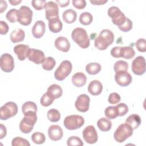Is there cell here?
Masks as SVG:
<instances>
[{"instance_id":"cell-1","label":"cell","mask_w":146,"mask_h":146,"mask_svg":"<svg viewBox=\"0 0 146 146\" xmlns=\"http://www.w3.org/2000/svg\"><path fill=\"white\" fill-rule=\"evenodd\" d=\"M114 40L113 33L108 29H103L95 40V47L99 50H106Z\"/></svg>"},{"instance_id":"cell-2","label":"cell","mask_w":146,"mask_h":146,"mask_svg":"<svg viewBox=\"0 0 146 146\" xmlns=\"http://www.w3.org/2000/svg\"><path fill=\"white\" fill-rule=\"evenodd\" d=\"M23 115L24 117L19 123V129L22 133H29L33 129L34 125L36 122V112L29 111Z\"/></svg>"},{"instance_id":"cell-3","label":"cell","mask_w":146,"mask_h":146,"mask_svg":"<svg viewBox=\"0 0 146 146\" xmlns=\"http://www.w3.org/2000/svg\"><path fill=\"white\" fill-rule=\"evenodd\" d=\"M71 38L79 47L82 48H87L90 46V39L85 29L81 27H76L73 30L71 33Z\"/></svg>"},{"instance_id":"cell-4","label":"cell","mask_w":146,"mask_h":146,"mask_svg":"<svg viewBox=\"0 0 146 146\" xmlns=\"http://www.w3.org/2000/svg\"><path fill=\"white\" fill-rule=\"evenodd\" d=\"M133 129L127 123L120 124L114 132V139L118 143H123L133 134Z\"/></svg>"},{"instance_id":"cell-5","label":"cell","mask_w":146,"mask_h":146,"mask_svg":"<svg viewBox=\"0 0 146 146\" xmlns=\"http://www.w3.org/2000/svg\"><path fill=\"white\" fill-rule=\"evenodd\" d=\"M84 124V118L78 115H71L65 117L63 124L65 128L69 130H75L80 128Z\"/></svg>"},{"instance_id":"cell-6","label":"cell","mask_w":146,"mask_h":146,"mask_svg":"<svg viewBox=\"0 0 146 146\" xmlns=\"http://www.w3.org/2000/svg\"><path fill=\"white\" fill-rule=\"evenodd\" d=\"M72 68L71 62L67 60L62 61L54 72L55 78L59 81L64 80L70 74Z\"/></svg>"},{"instance_id":"cell-7","label":"cell","mask_w":146,"mask_h":146,"mask_svg":"<svg viewBox=\"0 0 146 146\" xmlns=\"http://www.w3.org/2000/svg\"><path fill=\"white\" fill-rule=\"evenodd\" d=\"M18 112V106L13 102H9L0 108V119L6 120L16 115Z\"/></svg>"},{"instance_id":"cell-8","label":"cell","mask_w":146,"mask_h":146,"mask_svg":"<svg viewBox=\"0 0 146 146\" xmlns=\"http://www.w3.org/2000/svg\"><path fill=\"white\" fill-rule=\"evenodd\" d=\"M108 15L112 19V23L119 26L122 25L126 19L124 14L116 6H111L108 10Z\"/></svg>"},{"instance_id":"cell-9","label":"cell","mask_w":146,"mask_h":146,"mask_svg":"<svg viewBox=\"0 0 146 146\" xmlns=\"http://www.w3.org/2000/svg\"><path fill=\"white\" fill-rule=\"evenodd\" d=\"M33 19V11L26 6H22L18 12V22L23 26L30 25Z\"/></svg>"},{"instance_id":"cell-10","label":"cell","mask_w":146,"mask_h":146,"mask_svg":"<svg viewBox=\"0 0 146 146\" xmlns=\"http://www.w3.org/2000/svg\"><path fill=\"white\" fill-rule=\"evenodd\" d=\"M1 70L5 72H11L14 68V61L11 55L8 53L3 54L0 58Z\"/></svg>"},{"instance_id":"cell-11","label":"cell","mask_w":146,"mask_h":146,"mask_svg":"<svg viewBox=\"0 0 146 146\" xmlns=\"http://www.w3.org/2000/svg\"><path fill=\"white\" fill-rule=\"evenodd\" d=\"M132 71L137 75H142L145 72V60L143 56H137L132 63Z\"/></svg>"},{"instance_id":"cell-12","label":"cell","mask_w":146,"mask_h":146,"mask_svg":"<svg viewBox=\"0 0 146 146\" xmlns=\"http://www.w3.org/2000/svg\"><path fill=\"white\" fill-rule=\"evenodd\" d=\"M83 137L85 141L88 144H94L98 139V133L95 127L92 125L87 126L83 131Z\"/></svg>"},{"instance_id":"cell-13","label":"cell","mask_w":146,"mask_h":146,"mask_svg":"<svg viewBox=\"0 0 146 146\" xmlns=\"http://www.w3.org/2000/svg\"><path fill=\"white\" fill-rule=\"evenodd\" d=\"M90 99L86 94H80L79 95L75 101V106L78 111L81 112H87L90 107Z\"/></svg>"},{"instance_id":"cell-14","label":"cell","mask_w":146,"mask_h":146,"mask_svg":"<svg viewBox=\"0 0 146 146\" xmlns=\"http://www.w3.org/2000/svg\"><path fill=\"white\" fill-rule=\"evenodd\" d=\"M46 18L48 21L51 18L59 17V9L58 4L53 1L46 2L44 6Z\"/></svg>"},{"instance_id":"cell-15","label":"cell","mask_w":146,"mask_h":146,"mask_svg":"<svg viewBox=\"0 0 146 146\" xmlns=\"http://www.w3.org/2000/svg\"><path fill=\"white\" fill-rule=\"evenodd\" d=\"M115 80L118 85L125 87L131 83L132 78L127 71H119L115 74Z\"/></svg>"},{"instance_id":"cell-16","label":"cell","mask_w":146,"mask_h":146,"mask_svg":"<svg viewBox=\"0 0 146 146\" xmlns=\"http://www.w3.org/2000/svg\"><path fill=\"white\" fill-rule=\"evenodd\" d=\"M27 58L30 61L36 64H42L45 59V56L42 51L35 48H30L27 55Z\"/></svg>"},{"instance_id":"cell-17","label":"cell","mask_w":146,"mask_h":146,"mask_svg":"<svg viewBox=\"0 0 146 146\" xmlns=\"http://www.w3.org/2000/svg\"><path fill=\"white\" fill-rule=\"evenodd\" d=\"M48 135L51 140L58 141L62 138L63 132L59 125H52L48 129Z\"/></svg>"},{"instance_id":"cell-18","label":"cell","mask_w":146,"mask_h":146,"mask_svg":"<svg viewBox=\"0 0 146 146\" xmlns=\"http://www.w3.org/2000/svg\"><path fill=\"white\" fill-rule=\"evenodd\" d=\"M30 49V48L29 47V45L19 44L16 45L14 47V51L17 55L18 59L21 61H22L27 58Z\"/></svg>"},{"instance_id":"cell-19","label":"cell","mask_w":146,"mask_h":146,"mask_svg":"<svg viewBox=\"0 0 146 146\" xmlns=\"http://www.w3.org/2000/svg\"><path fill=\"white\" fill-rule=\"evenodd\" d=\"M55 47L59 51L67 52L70 48V43L67 38L64 36L58 37L54 42Z\"/></svg>"},{"instance_id":"cell-20","label":"cell","mask_w":146,"mask_h":146,"mask_svg":"<svg viewBox=\"0 0 146 146\" xmlns=\"http://www.w3.org/2000/svg\"><path fill=\"white\" fill-rule=\"evenodd\" d=\"M46 30V25L43 21H37L32 28V34L35 38H42Z\"/></svg>"},{"instance_id":"cell-21","label":"cell","mask_w":146,"mask_h":146,"mask_svg":"<svg viewBox=\"0 0 146 146\" xmlns=\"http://www.w3.org/2000/svg\"><path fill=\"white\" fill-rule=\"evenodd\" d=\"M103 90L102 83L98 80L91 81L88 86V91L92 95L96 96L101 94Z\"/></svg>"},{"instance_id":"cell-22","label":"cell","mask_w":146,"mask_h":146,"mask_svg":"<svg viewBox=\"0 0 146 146\" xmlns=\"http://www.w3.org/2000/svg\"><path fill=\"white\" fill-rule=\"evenodd\" d=\"M87 80V79L86 76L81 72H76L73 75L71 78L72 84L77 87H81L84 86L86 83Z\"/></svg>"},{"instance_id":"cell-23","label":"cell","mask_w":146,"mask_h":146,"mask_svg":"<svg viewBox=\"0 0 146 146\" xmlns=\"http://www.w3.org/2000/svg\"><path fill=\"white\" fill-rule=\"evenodd\" d=\"M48 25L49 30L54 33H59L62 30L63 25L59 17L53 18L48 20Z\"/></svg>"},{"instance_id":"cell-24","label":"cell","mask_w":146,"mask_h":146,"mask_svg":"<svg viewBox=\"0 0 146 146\" xmlns=\"http://www.w3.org/2000/svg\"><path fill=\"white\" fill-rule=\"evenodd\" d=\"M25 37V31L21 29H16L13 30L10 35L11 42L15 43L23 41Z\"/></svg>"},{"instance_id":"cell-25","label":"cell","mask_w":146,"mask_h":146,"mask_svg":"<svg viewBox=\"0 0 146 146\" xmlns=\"http://www.w3.org/2000/svg\"><path fill=\"white\" fill-rule=\"evenodd\" d=\"M77 18L76 12L72 9H69L65 10L62 14V18L63 21L68 24H71L74 23Z\"/></svg>"},{"instance_id":"cell-26","label":"cell","mask_w":146,"mask_h":146,"mask_svg":"<svg viewBox=\"0 0 146 146\" xmlns=\"http://www.w3.org/2000/svg\"><path fill=\"white\" fill-rule=\"evenodd\" d=\"M141 122L140 116L135 113L129 115L125 120V123L131 126L133 129H137L140 125Z\"/></svg>"},{"instance_id":"cell-27","label":"cell","mask_w":146,"mask_h":146,"mask_svg":"<svg viewBox=\"0 0 146 146\" xmlns=\"http://www.w3.org/2000/svg\"><path fill=\"white\" fill-rule=\"evenodd\" d=\"M47 92L55 99L60 98L62 95L63 90L59 85L53 84L48 87Z\"/></svg>"},{"instance_id":"cell-28","label":"cell","mask_w":146,"mask_h":146,"mask_svg":"<svg viewBox=\"0 0 146 146\" xmlns=\"http://www.w3.org/2000/svg\"><path fill=\"white\" fill-rule=\"evenodd\" d=\"M97 125L100 131L103 132H107L111 128L112 122L108 119L102 117L98 120Z\"/></svg>"},{"instance_id":"cell-29","label":"cell","mask_w":146,"mask_h":146,"mask_svg":"<svg viewBox=\"0 0 146 146\" xmlns=\"http://www.w3.org/2000/svg\"><path fill=\"white\" fill-rule=\"evenodd\" d=\"M135 55L134 49L131 46L121 47L120 48V57L129 59L132 58Z\"/></svg>"},{"instance_id":"cell-30","label":"cell","mask_w":146,"mask_h":146,"mask_svg":"<svg viewBox=\"0 0 146 146\" xmlns=\"http://www.w3.org/2000/svg\"><path fill=\"white\" fill-rule=\"evenodd\" d=\"M101 69V65L96 62L89 63L86 66V71L90 75H96L100 71Z\"/></svg>"},{"instance_id":"cell-31","label":"cell","mask_w":146,"mask_h":146,"mask_svg":"<svg viewBox=\"0 0 146 146\" xmlns=\"http://www.w3.org/2000/svg\"><path fill=\"white\" fill-rule=\"evenodd\" d=\"M93 20V17L89 12H83L80 14L79 17V22L81 24L87 26L90 25Z\"/></svg>"},{"instance_id":"cell-32","label":"cell","mask_w":146,"mask_h":146,"mask_svg":"<svg viewBox=\"0 0 146 146\" xmlns=\"http://www.w3.org/2000/svg\"><path fill=\"white\" fill-rule=\"evenodd\" d=\"M56 64V62L55 59L51 56H48L45 58L43 62L42 63V68L47 71L52 70Z\"/></svg>"},{"instance_id":"cell-33","label":"cell","mask_w":146,"mask_h":146,"mask_svg":"<svg viewBox=\"0 0 146 146\" xmlns=\"http://www.w3.org/2000/svg\"><path fill=\"white\" fill-rule=\"evenodd\" d=\"M48 119L51 122H57L60 119V114L56 109L52 108L48 111L47 113Z\"/></svg>"},{"instance_id":"cell-34","label":"cell","mask_w":146,"mask_h":146,"mask_svg":"<svg viewBox=\"0 0 146 146\" xmlns=\"http://www.w3.org/2000/svg\"><path fill=\"white\" fill-rule=\"evenodd\" d=\"M104 114L106 117L109 119H114L117 117L118 113L116 106L107 107L104 111Z\"/></svg>"},{"instance_id":"cell-35","label":"cell","mask_w":146,"mask_h":146,"mask_svg":"<svg viewBox=\"0 0 146 146\" xmlns=\"http://www.w3.org/2000/svg\"><path fill=\"white\" fill-rule=\"evenodd\" d=\"M31 140L36 144H42L44 143L46 137L43 133L40 132H35L31 135Z\"/></svg>"},{"instance_id":"cell-36","label":"cell","mask_w":146,"mask_h":146,"mask_svg":"<svg viewBox=\"0 0 146 146\" xmlns=\"http://www.w3.org/2000/svg\"><path fill=\"white\" fill-rule=\"evenodd\" d=\"M22 111L23 113H25L29 111L37 112V106L33 102H26L22 106Z\"/></svg>"},{"instance_id":"cell-37","label":"cell","mask_w":146,"mask_h":146,"mask_svg":"<svg viewBox=\"0 0 146 146\" xmlns=\"http://www.w3.org/2000/svg\"><path fill=\"white\" fill-rule=\"evenodd\" d=\"M54 100V98L51 96L47 92H46L42 96L40 100V103L42 106L48 107L53 103Z\"/></svg>"},{"instance_id":"cell-38","label":"cell","mask_w":146,"mask_h":146,"mask_svg":"<svg viewBox=\"0 0 146 146\" xmlns=\"http://www.w3.org/2000/svg\"><path fill=\"white\" fill-rule=\"evenodd\" d=\"M128 68V63L124 60H118L115 62L113 66V70L115 72L119 71H127Z\"/></svg>"},{"instance_id":"cell-39","label":"cell","mask_w":146,"mask_h":146,"mask_svg":"<svg viewBox=\"0 0 146 146\" xmlns=\"http://www.w3.org/2000/svg\"><path fill=\"white\" fill-rule=\"evenodd\" d=\"M18 12L15 9H11L6 14L7 20L11 23H15L18 21Z\"/></svg>"},{"instance_id":"cell-40","label":"cell","mask_w":146,"mask_h":146,"mask_svg":"<svg viewBox=\"0 0 146 146\" xmlns=\"http://www.w3.org/2000/svg\"><path fill=\"white\" fill-rule=\"evenodd\" d=\"M11 145L13 146H30V144L26 139L21 137H15L11 141Z\"/></svg>"},{"instance_id":"cell-41","label":"cell","mask_w":146,"mask_h":146,"mask_svg":"<svg viewBox=\"0 0 146 146\" xmlns=\"http://www.w3.org/2000/svg\"><path fill=\"white\" fill-rule=\"evenodd\" d=\"M67 144L69 146H82L83 142L78 136H70L67 140Z\"/></svg>"},{"instance_id":"cell-42","label":"cell","mask_w":146,"mask_h":146,"mask_svg":"<svg viewBox=\"0 0 146 146\" xmlns=\"http://www.w3.org/2000/svg\"><path fill=\"white\" fill-rule=\"evenodd\" d=\"M132 27H133L132 22L130 19L126 17L124 23L120 26H119L118 28L123 32H127L130 31L132 29Z\"/></svg>"},{"instance_id":"cell-43","label":"cell","mask_w":146,"mask_h":146,"mask_svg":"<svg viewBox=\"0 0 146 146\" xmlns=\"http://www.w3.org/2000/svg\"><path fill=\"white\" fill-rule=\"evenodd\" d=\"M119 116L125 115L128 112V107L125 103H121L116 106Z\"/></svg>"},{"instance_id":"cell-44","label":"cell","mask_w":146,"mask_h":146,"mask_svg":"<svg viewBox=\"0 0 146 146\" xmlns=\"http://www.w3.org/2000/svg\"><path fill=\"white\" fill-rule=\"evenodd\" d=\"M136 47L140 52H144L146 51V40L144 38H140L136 42Z\"/></svg>"},{"instance_id":"cell-45","label":"cell","mask_w":146,"mask_h":146,"mask_svg":"<svg viewBox=\"0 0 146 146\" xmlns=\"http://www.w3.org/2000/svg\"><path fill=\"white\" fill-rule=\"evenodd\" d=\"M121 100L120 96L116 92H112L109 95L108 101L111 104L118 103Z\"/></svg>"},{"instance_id":"cell-46","label":"cell","mask_w":146,"mask_h":146,"mask_svg":"<svg viewBox=\"0 0 146 146\" xmlns=\"http://www.w3.org/2000/svg\"><path fill=\"white\" fill-rule=\"evenodd\" d=\"M46 3V2L44 0H35L31 1L32 6L36 10H42Z\"/></svg>"},{"instance_id":"cell-47","label":"cell","mask_w":146,"mask_h":146,"mask_svg":"<svg viewBox=\"0 0 146 146\" xmlns=\"http://www.w3.org/2000/svg\"><path fill=\"white\" fill-rule=\"evenodd\" d=\"M72 3L73 6L78 9H83L86 6V2L85 0H72Z\"/></svg>"},{"instance_id":"cell-48","label":"cell","mask_w":146,"mask_h":146,"mask_svg":"<svg viewBox=\"0 0 146 146\" xmlns=\"http://www.w3.org/2000/svg\"><path fill=\"white\" fill-rule=\"evenodd\" d=\"M9 27L6 22L3 21H0V34L1 35H5L7 33Z\"/></svg>"},{"instance_id":"cell-49","label":"cell","mask_w":146,"mask_h":146,"mask_svg":"<svg viewBox=\"0 0 146 146\" xmlns=\"http://www.w3.org/2000/svg\"><path fill=\"white\" fill-rule=\"evenodd\" d=\"M120 48L121 47L120 46H115L113 47L111 50V56L116 58H120Z\"/></svg>"},{"instance_id":"cell-50","label":"cell","mask_w":146,"mask_h":146,"mask_svg":"<svg viewBox=\"0 0 146 146\" xmlns=\"http://www.w3.org/2000/svg\"><path fill=\"white\" fill-rule=\"evenodd\" d=\"M70 0H56L55 2L61 7H64L67 6L70 3Z\"/></svg>"},{"instance_id":"cell-51","label":"cell","mask_w":146,"mask_h":146,"mask_svg":"<svg viewBox=\"0 0 146 146\" xmlns=\"http://www.w3.org/2000/svg\"><path fill=\"white\" fill-rule=\"evenodd\" d=\"M7 133V131L6 127L2 124H1V133H0V139H2L4 137L6 136Z\"/></svg>"},{"instance_id":"cell-52","label":"cell","mask_w":146,"mask_h":146,"mask_svg":"<svg viewBox=\"0 0 146 146\" xmlns=\"http://www.w3.org/2000/svg\"><path fill=\"white\" fill-rule=\"evenodd\" d=\"M90 3L94 5H102L106 2H107V1H104V0H90Z\"/></svg>"},{"instance_id":"cell-53","label":"cell","mask_w":146,"mask_h":146,"mask_svg":"<svg viewBox=\"0 0 146 146\" xmlns=\"http://www.w3.org/2000/svg\"><path fill=\"white\" fill-rule=\"evenodd\" d=\"M7 7V5L6 2L5 1L1 0V3H0V13H2L5 10H6Z\"/></svg>"},{"instance_id":"cell-54","label":"cell","mask_w":146,"mask_h":146,"mask_svg":"<svg viewBox=\"0 0 146 146\" xmlns=\"http://www.w3.org/2000/svg\"><path fill=\"white\" fill-rule=\"evenodd\" d=\"M22 2V1H9V3L11 4V5H14V6H16L17 5H18L19 3H20Z\"/></svg>"}]
</instances>
